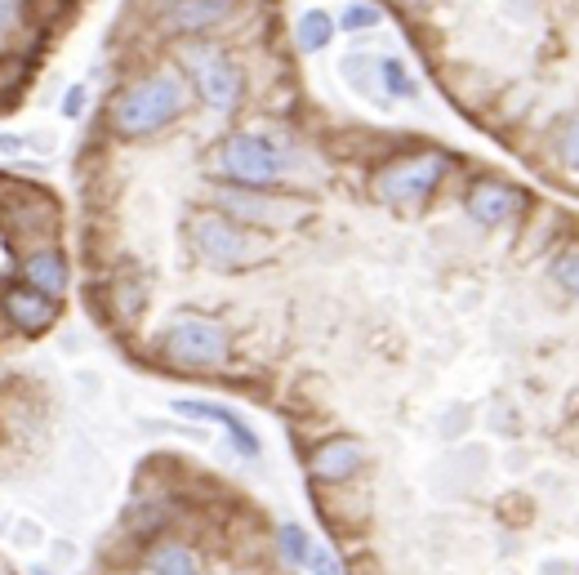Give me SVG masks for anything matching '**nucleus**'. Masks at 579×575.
Returning <instances> with one entry per match:
<instances>
[{"mask_svg": "<svg viewBox=\"0 0 579 575\" xmlns=\"http://www.w3.org/2000/svg\"><path fill=\"white\" fill-rule=\"evenodd\" d=\"M187 107V90L174 72H152L143 81H135L130 90H120L112 103V125L120 139H143L165 130L170 120H178Z\"/></svg>", "mask_w": 579, "mask_h": 575, "instance_id": "f257e3e1", "label": "nucleus"}, {"mask_svg": "<svg viewBox=\"0 0 579 575\" xmlns=\"http://www.w3.org/2000/svg\"><path fill=\"white\" fill-rule=\"evenodd\" d=\"M161 353L183 370H210L228 357V331L210 317H178L161 335Z\"/></svg>", "mask_w": 579, "mask_h": 575, "instance_id": "f03ea898", "label": "nucleus"}, {"mask_svg": "<svg viewBox=\"0 0 579 575\" xmlns=\"http://www.w3.org/2000/svg\"><path fill=\"white\" fill-rule=\"evenodd\" d=\"M445 157L441 152H424V157H406V161H393L389 170H383L374 179V192H379V202H389V206H419L428 192L441 183L445 174Z\"/></svg>", "mask_w": 579, "mask_h": 575, "instance_id": "7ed1b4c3", "label": "nucleus"}, {"mask_svg": "<svg viewBox=\"0 0 579 575\" xmlns=\"http://www.w3.org/2000/svg\"><path fill=\"white\" fill-rule=\"evenodd\" d=\"M219 161H223V174L245 183V187H268L286 170V152L273 139H264V135H232L223 143Z\"/></svg>", "mask_w": 579, "mask_h": 575, "instance_id": "20e7f679", "label": "nucleus"}, {"mask_svg": "<svg viewBox=\"0 0 579 575\" xmlns=\"http://www.w3.org/2000/svg\"><path fill=\"white\" fill-rule=\"evenodd\" d=\"M192 241H197V250L206 254L210 264H219V268H241V264L259 260L254 241L245 232H236L223 215H201L197 223H192Z\"/></svg>", "mask_w": 579, "mask_h": 575, "instance_id": "39448f33", "label": "nucleus"}, {"mask_svg": "<svg viewBox=\"0 0 579 575\" xmlns=\"http://www.w3.org/2000/svg\"><path fill=\"white\" fill-rule=\"evenodd\" d=\"M187 62H192V77L201 85V99L215 107V112H232L236 99H241V72L236 62L219 49H187Z\"/></svg>", "mask_w": 579, "mask_h": 575, "instance_id": "423d86ee", "label": "nucleus"}, {"mask_svg": "<svg viewBox=\"0 0 579 575\" xmlns=\"http://www.w3.org/2000/svg\"><path fill=\"white\" fill-rule=\"evenodd\" d=\"M174 411H178L183 419H215V424H223L228 437H232V446H236V451H241L245 460L259 456V437H254V433L245 428V419H241L236 411H228V406H219V402H192V398L174 402Z\"/></svg>", "mask_w": 579, "mask_h": 575, "instance_id": "0eeeda50", "label": "nucleus"}, {"mask_svg": "<svg viewBox=\"0 0 579 575\" xmlns=\"http://www.w3.org/2000/svg\"><path fill=\"white\" fill-rule=\"evenodd\" d=\"M361 464H366V451H361V446L348 441V437H335V441H326V446H316V456H312V478H316V482H348V478L361 473Z\"/></svg>", "mask_w": 579, "mask_h": 575, "instance_id": "6e6552de", "label": "nucleus"}, {"mask_svg": "<svg viewBox=\"0 0 579 575\" xmlns=\"http://www.w3.org/2000/svg\"><path fill=\"white\" fill-rule=\"evenodd\" d=\"M236 10V0H174L165 10V27L170 32H210L215 23H223Z\"/></svg>", "mask_w": 579, "mask_h": 575, "instance_id": "1a4fd4ad", "label": "nucleus"}, {"mask_svg": "<svg viewBox=\"0 0 579 575\" xmlns=\"http://www.w3.org/2000/svg\"><path fill=\"white\" fill-rule=\"evenodd\" d=\"M512 206H518V192H512L508 183H495V179H482V183H473V192H468V215H473L477 223H486V228L503 223V219L512 215Z\"/></svg>", "mask_w": 579, "mask_h": 575, "instance_id": "9d476101", "label": "nucleus"}, {"mask_svg": "<svg viewBox=\"0 0 579 575\" xmlns=\"http://www.w3.org/2000/svg\"><path fill=\"white\" fill-rule=\"evenodd\" d=\"M5 312L14 317L23 331H45L54 322V295H45L36 286H14L5 295Z\"/></svg>", "mask_w": 579, "mask_h": 575, "instance_id": "9b49d317", "label": "nucleus"}, {"mask_svg": "<svg viewBox=\"0 0 579 575\" xmlns=\"http://www.w3.org/2000/svg\"><path fill=\"white\" fill-rule=\"evenodd\" d=\"M219 206H223L232 219H245V223H290V219H294L290 206L264 202V197H254V192H223Z\"/></svg>", "mask_w": 579, "mask_h": 575, "instance_id": "f8f14e48", "label": "nucleus"}, {"mask_svg": "<svg viewBox=\"0 0 579 575\" xmlns=\"http://www.w3.org/2000/svg\"><path fill=\"white\" fill-rule=\"evenodd\" d=\"M23 277H27V286H36V290H45L54 299L68 290V264H62L58 250H32L23 260Z\"/></svg>", "mask_w": 579, "mask_h": 575, "instance_id": "ddd939ff", "label": "nucleus"}, {"mask_svg": "<svg viewBox=\"0 0 579 575\" xmlns=\"http://www.w3.org/2000/svg\"><path fill=\"white\" fill-rule=\"evenodd\" d=\"M143 571H152V575H197L201 557L192 553V549H183V544H157L143 557Z\"/></svg>", "mask_w": 579, "mask_h": 575, "instance_id": "4468645a", "label": "nucleus"}, {"mask_svg": "<svg viewBox=\"0 0 579 575\" xmlns=\"http://www.w3.org/2000/svg\"><path fill=\"white\" fill-rule=\"evenodd\" d=\"M299 49L303 54H316V49H326L331 45V36H335V19L326 14V10H308L303 19H299Z\"/></svg>", "mask_w": 579, "mask_h": 575, "instance_id": "2eb2a0df", "label": "nucleus"}, {"mask_svg": "<svg viewBox=\"0 0 579 575\" xmlns=\"http://www.w3.org/2000/svg\"><path fill=\"white\" fill-rule=\"evenodd\" d=\"M379 72H383V90H389V94H397V99H415V94H419L415 77L402 68L397 58H383V62H379Z\"/></svg>", "mask_w": 579, "mask_h": 575, "instance_id": "dca6fc26", "label": "nucleus"}, {"mask_svg": "<svg viewBox=\"0 0 579 575\" xmlns=\"http://www.w3.org/2000/svg\"><path fill=\"white\" fill-rule=\"evenodd\" d=\"M281 553H286L294 566H303V562H308V553H312L308 531H303V527H281Z\"/></svg>", "mask_w": 579, "mask_h": 575, "instance_id": "f3484780", "label": "nucleus"}, {"mask_svg": "<svg viewBox=\"0 0 579 575\" xmlns=\"http://www.w3.org/2000/svg\"><path fill=\"white\" fill-rule=\"evenodd\" d=\"M379 5H348L344 10V32H366V27H379Z\"/></svg>", "mask_w": 579, "mask_h": 575, "instance_id": "a211bd4d", "label": "nucleus"}, {"mask_svg": "<svg viewBox=\"0 0 579 575\" xmlns=\"http://www.w3.org/2000/svg\"><path fill=\"white\" fill-rule=\"evenodd\" d=\"M561 161H566V170H575L579 174V120H570L566 130H561Z\"/></svg>", "mask_w": 579, "mask_h": 575, "instance_id": "6ab92c4d", "label": "nucleus"}, {"mask_svg": "<svg viewBox=\"0 0 579 575\" xmlns=\"http://www.w3.org/2000/svg\"><path fill=\"white\" fill-rule=\"evenodd\" d=\"M23 23V0H0V41Z\"/></svg>", "mask_w": 579, "mask_h": 575, "instance_id": "aec40b11", "label": "nucleus"}, {"mask_svg": "<svg viewBox=\"0 0 579 575\" xmlns=\"http://www.w3.org/2000/svg\"><path fill=\"white\" fill-rule=\"evenodd\" d=\"M557 281H561L566 290H575V295H579V254H566V260L557 264Z\"/></svg>", "mask_w": 579, "mask_h": 575, "instance_id": "412c9836", "label": "nucleus"}, {"mask_svg": "<svg viewBox=\"0 0 579 575\" xmlns=\"http://www.w3.org/2000/svg\"><path fill=\"white\" fill-rule=\"evenodd\" d=\"M308 571H344V566H339L331 553H316V549H312V553H308Z\"/></svg>", "mask_w": 579, "mask_h": 575, "instance_id": "4be33fe9", "label": "nucleus"}, {"mask_svg": "<svg viewBox=\"0 0 579 575\" xmlns=\"http://www.w3.org/2000/svg\"><path fill=\"white\" fill-rule=\"evenodd\" d=\"M81 107H85V90L77 85V90H68V103H62V112H68V116H81Z\"/></svg>", "mask_w": 579, "mask_h": 575, "instance_id": "5701e85b", "label": "nucleus"}]
</instances>
